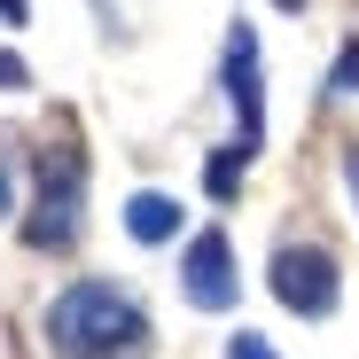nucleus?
<instances>
[{
  "label": "nucleus",
  "instance_id": "obj_12",
  "mask_svg": "<svg viewBox=\"0 0 359 359\" xmlns=\"http://www.w3.org/2000/svg\"><path fill=\"white\" fill-rule=\"evenodd\" d=\"M0 24H32V0H0Z\"/></svg>",
  "mask_w": 359,
  "mask_h": 359
},
{
  "label": "nucleus",
  "instance_id": "obj_10",
  "mask_svg": "<svg viewBox=\"0 0 359 359\" xmlns=\"http://www.w3.org/2000/svg\"><path fill=\"white\" fill-rule=\"evenodd\" d=\"M16 86H32V71H24V55L0 47V94H16Z\"/></svg>",
  "mask_w": 359,
  "mask_h": 359
},
{
  "label": "nucleus",
  "instance_id": "obj_11",
  "mask_svg": "<svg viewBox=\"0 0 359 359\" xmlns=\"http://www.w3.org/2000/svg\"><path fill=\"white\" fill-rule=\"evenodd\" d=\"M344 188H351V203H359V141L344 149Z\"/></svg>",
  "mask_w": 359,
  "mask_h": 359
},
{
  "label": "nucleus",
  "instance_id": "obj_2",
  "mask_svg": "<svg viewBox=\"0 0 359 359\" xmlns=\"http://www.w3.org/2000/svg\"><path fill=\"white\" fill-rule=\"evenodd\" d=\"M79 226H86V156L71 141H55V149H39V196H32V219H24V243L63 258L79 243Z\"/></svg>",
  "mask_w": 359,
  "mask_h": 359
},
{
  "label": "nucleus",
  "instance_id": "obj_7",
  "mask_svg": "<svg viewBox=\"0 0 359 359\" xmlns=\"http://www.w3.org/2000/svg\"><path fill=\"white\" fill-rule=\"evenodd\" d=\"M250 156H258V149H250L243 133H234L226 149H211V164H203V196H211V203H234V188H243V172H250Z\"/></svg>",
  "mask_w": 359,
  "mask_h": 359
},
{
  "label": "nucleus",
  "instance_id": "obj_6",
  "mask_svg": "<svg viewBox=\"0 0 359 359\" xmlns=\"http://www.w3.org/2000/svg\"><path fill=\"white\" fill-rule=\"evenodd\" d=\"M126 234H133V243H172V234H180V203L164 188H133L126 196Z\"/></svg>",
  "mask_w": 359,
  "mask_h": 359
},
{
  "label": "nucleus",
  "instance_id": "obj_14",
  "mask_svg": "<svg viewBox=\"0 0 359 359\" xmlns=\"http://www.w3.org/2000/svg\"><path fill=\"white\" fill-rule=\"evenodd\" d=\"M273 8H289V16H297V8H305V0H273Z\"/></svg>",
  "mask_w": 359,
  "mask_h": 359
},
{
  "label": "nucleus",
  "instance_id": "obj_8",
  "mask_svg": "<svg viewBox=\"0 0 359 359\" xmlns=\"http://www.w3.org/2000/svg\"><path fill=\"white\" fill-rule=\"evenodd\" d=\"M328 94H359V39L336 47V71H328Z\"/></svg>",
  "mask_w": 359,
  "mask_h": 359
},
{
  "label": "nucleus",
  "instance_id": "obj_5",
  "mask_svg": "<svg viewBox=\"0 0 359 359\" xmlns=\"http://www.w3.org/2000/svg\"><path fill=\"white\" fill-rule=\"evenodd\" d=\"M219 86H226V102H234V126H243V141L258 149V141H266V86H258V32H250V24H234V32H226Z\"/></svg>",
  "mask_w": 359,
  "mask_h": 359
},
{
  "label": "nucleus",
  "instance_id": "obj_9",
  "mask_svg": "<svg viewBox=\"0 0 359 359\" xmlns=\"http://www.w3.org/2000/svg\"><path fill=\"white\" fill-rule=\"evenodd\" d=\"M226 359H281V351H273L266 336H250V328H234V336H226Z\"/></svg>",
  "mask_w": 359,
  "mask_h": 359
},
{
  "label": "nucleus",
  "instance_id": "obj_4",
  "mask_svg": "<svg viewBox=\"0 0 359 359\" xmlns=\"http://www.w3.org/2000/svg\"><path fill=\"white\" fill-rule=\"evenodd\" d=\"M234 289H243V273H234V234L203 226L196 243L180 250V297H188L196 313H234Z\"/></svg>",
  "mask_w": 359,
  "mask_h": 359
},
{
  "label": "nucleus",
  "instance_id": "obj_1",
  "mask_svg": "<svg viewBox=\"0 0 359 359\" xmlns=\"http://www.w3.org/2000/svg\"><path fill=\"white\" fill-rule=\"evenodd\" d=\"M47 351L55 359H149V313L109 281H71L47 305Z\"/></svg>",
  "mask_w": 359,
  "mask_h": 359
},
{
  "label": "nucleus",
  "instance_id": "obj_3",
  "mask_svg": "<svg viewBox=\"0 0 359 359\" xmlns=\"http://www.w3.org/2000/svg\"><path fill=\"white\" fill-rule=\"evenodd\" d=\"M273 297H281L297 320H328L336 297H344L336 258H328L320 243H281V250H273Z\"/></svg>",
  "mask_w": 359,
  "mask_h": 359
},
{
  "label": "nucleus",
  "instance_id": "obj_13",
  "mask_svg": "<svg viewBox=\"0 0 359 359\" xmlns=\"http://www.w3.org/2000/svg\"><path fill=\"white\" fill-rule=\"evenodd\" d=\"M0 211H8V172H0Z\"/></svg>",
  "mask_w": 359,
  "mask_h": 359
}]
</instances>
